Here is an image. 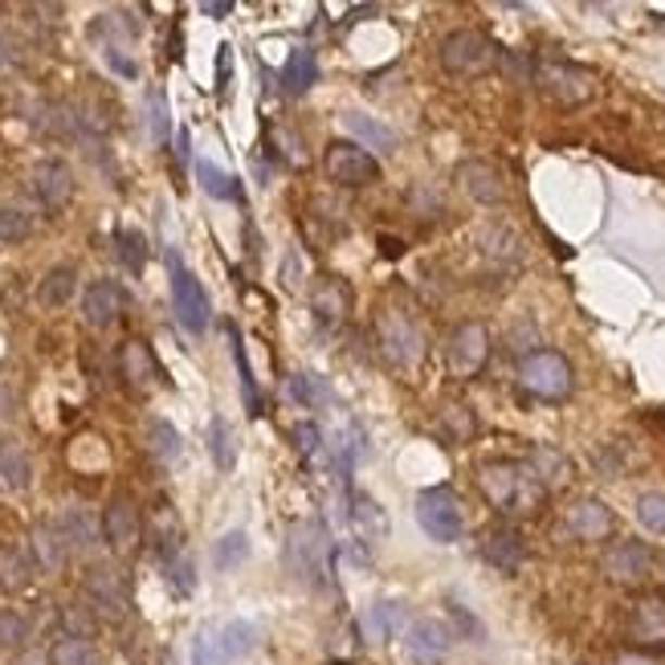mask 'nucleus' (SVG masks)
<instances>
[{
	"mask_svg": "<svg viewBox=\"0 0 665 665\" xmlns=\"http://www.w3.org/2000/svg\"><path fill=\"white\" fill-rule=\"evenodd\" d=\"M478 486L490 499V506L506 518L535 515L548 499V486L535 478V469L527 462H486L478 469Z\"/></svg>",
	"mask_w": 665,
	"mask_h": 665,
	"instance_id": "f257e3e1",
	"label": "nucleus"
},
{
	"mask_svg": "<svg viewBox=\"0 0 665 665\" xmlns=\"http://www.w3.org/2000/svg\"><path fill=\"white\" fill-rule=\"evenodd\" d=\"M437 58H441L446 74H453V78H478V74L499 66L502 53L482 29H453V34H446Z\"/></svg>",
	"mask_w": 665,
	"mask_h": 665,
	"instance_id": "f03ea898",
	"label": "nucleus"
},
{
	"mask_svg": "<svg viewBox=\"0 0 665 665\" xmlns=\"http://www.w3.org/2000/svg\"><path fill=\"white\" fill-rule=\"evenodd\" d=\"M531 83L555 99L560 106H580L597 95V83H592V74L576 62H567V58H539L531 62Z\"/></svg>",
	"mask_w": 665,
	"mask_h": 665,
	"instance_id": "7ed1b4c3",
	"label": "nucleus"
},
{
	"mask_svg": "<svg viewBox=\"0 0 665 665\" xmlns=\"http://www.w3.org/2000/svg\"><path fill=\"white\" fill-rule=\"evenodd\" d=\"M376 335H380V351L388 355V364L413 372L425 360V331L400 306H384L380 315H376Z\"/></svg>",
	"mask_w": 665,
	"mask_h": 665,
	"instance_id": "20e7f679",
	"label": "nucleus"
},
{
	"mask_svg": "<svg viewBox=\"0 0 665 665\" xmlns=\"http://www.w3.org/2000/svg\"><path fill=\"white\" fill-rule=\"evenodd\" d=\"M167 278H172V311L180 318V327L192 335H204L209 318H213V306H209V294H204L200 278L180 262V253H167Z\"/></svg>",
	"mask_w": 665,
	"mask_h": 665,
	"instance_id": "39448f33",
	"label": "nucleus"
},
{
	"mask_svg": "<svg viewBox=\"0 0 665 665\" xmlns=\"http://www.w3.org/2000/svg\"><path fill=\"white\" fill-rule=\"evenodd\" d=\"M416 523H421V531L429 535L432 543H457L462 527H466L462 502H457L450 486H429V490L416 494Z\"/></svg>",
	"mask_w": 665,
	"mask_h": 665,
	"instance_id": "423d86ee",
	"label": "nucleus"
},
{
	"mask_svg": "<svg viewBox=\"0 0 665 665\" xmlns=\"http://www.w3.org/2000/svg\"><path fill=\"white\" fill-rule=\"evenodd\" d=\"M518 384L539 400H564V397H572L576 376H572V364H567L560 351L543 348V351H531V355L518 364Z\"/></svg>",
	"mask_w": 665,
	"mask_h": 665,
	"instance_id": "0eeeda50",
	"label": "nucleus"
},
{
	"mask_svg": "<svg viewBox=\"0 0 665 665\" xmlns=\"http://www.w3.org/2000/svg\"><path fill=\"white\" fill-rule=\"evenodd\" d=\"M323 172L327 180L339 184V188H367V184L380 180V160L364 151L360 143H348V139H335L323 151Z\"/></svg>",
	"mask_w": 665,
	"mask_h": 665,
	"instance_id": "6e6552de",
	"label": "nucleus"
},
{
	"mask_svg": "<svg viewBox=\"0 0 665 665\" xmlns=\"http://www.w3.org/2000/svg\"><path fill=\"white\" fill-rule=\"evenodd\" d=\"M286 560L302 584H323L327 576V539L315 523H299L286 539Z\"/></svg>",
	"mask_w": 665,
	"mask_h": 665,
	"instance_id": "1a4fd4ad",
	"label": "nucleus"
},
{
	"mask_svg": "<svg viewBox=\"0 0 665 665\" xmlns=\"http://www.w3.org/2000/svg\"><path fill=\"white\" fill-rule=\"evenodd\" d=\"M446 360H450V372L457 380H474L486 367V360H490V331H486L482 323H462L450 335Z\"/></svg>",
	"mask_w": 665,
	"mask_h": 665,
	"instance_id": "9d476101",
	"label": "nucleus"
},
{
	"mask_svg": "<svg viewBox=\"0 0 665 665\" xmlns=\"http://www.w3.org/2000/svg\"><path fill=\"white\" fill-rule=\"evenodd\" d=\"M102 543L115 551V555H131L139 548V531H143V523H139V506H135L127 494H115V499L106 502V511H102Z\"/></svg>",
	"mask_w": 665,
	"mask_h": 665,
	"instance_id": "9b49d317",
	"label": "nucleus"
},
{
	"mask_svg": "<svg viewBox=\"0 0 665 665\" xmlns=\"http://www.w3.org/2000/svg\"><path fill=\"white\" fill-rule=\"evenodd\" d=\"M600 567L613 584H641L653 576V551L641 539H616L613 548L604 551Z\"/></svg>",
	"mask_w": 665,
	"mask_h": 665,
	"instance_id": "f8f14e48",
	"label": "nucleus"
},
{
	"mask_svg": "<svg viewBox=\"0 0 665 665\" xmlns=\"http://www.w3.org/2000/svg\"><path fill=\"white\" fill-rule=\"evenodd\" d=\"M348 315H351V286L339 274H323L315 294H311V318H315V327L327 335L335 327H343Z\"/></svg>",
	"mask_w": 665,
	"mask_h": 665,
	"instance_id": "ddd939ff",
	"label": "nucleus"
},
{
	"mask_svg": "<svg viewBox=\"0 0 665 665\" xmlns=\"http://www.w3.org/2000/svg\"><path fill=\"white\" fill-rule=\"evenodd\" d=\"M29 184H34V197L50 209V213H62L70 200H74V172H70L66 160H37L34 172H29Z\"/></svg>",
	"mask_w": 665,
	"mask_h": 665,
	"instance_id": "4468645a",
	"label": "nucleus"
},
{
	"mask_svg": "<svg viewBox=\"0 0 665 665\" xmlns=\"http://www.w3.org/2000/svg\"><path fill=\"white\" fill-rule=\"evenodd\" d=\"M404 645H409V653H413L416 662L432 665L450 653L453 629L446 620H437V616H416V620L404 625Z\"/></svg>",
	"mask_w": 665,
	"mask_h": 665,
	"instance_id": "2eb2a0df",
	"label": "nucleus"
},
{
	"mask_svg": "<svg viewBox=\"0 0 665 665\" xmlns=\"http://www.w3.org/2000/svg\"><path fill=\"white\" fill-rule=\"evenodd\" d=\"M482 560L494 567V572H502V576H515L518 567H523V560H527V543H523L518 527H511V523H494V527H486L482 531Z\"/></svg>",
	"mask_w": 665,
	"mask_h": 665,
	"instance_id": "dca6fc26",
	"label": "nucleus"
},
{
	"mask_svg": "<svg viewBox=\"0 0 665 665\" xmlns=\"http://www.w3.org/2000/svg\"><path fill=\"white\" fill-rule=\"evenodd\" d=\"M123 306H127V294L111 278H99V283H90L83 290V318L90 327H99V331L115 327L118 318H123Z\"/></svg>",
	"mask_w": 665,
	"mask_h": 665,
	"instance_id": "f3484780",
	"label": "nucleus"
},
{
	"mask_svg": "<svg viewBox=\"0 0 665 665\" xmlns=\"http://www.w3.org/2000/svg\"><path fill=\"white\" fill-rule=\"evenodd\" d=\"M86 597L90 604L106 616H123L127 613V604H131V592H127V580H123V572L115 567H90L86 572Z\"/></svg>",
	"mask_w": 665,
	"mask_h": 665,
	"instance_id": "a211bd4d",
	"label": "nucleus"
},
{
	"mask_svg": "<svg viewBox=\"0 0 665 665\" xmlns=\"http://www.w3.org/2000/svg\"><path fill=\"white\" fill-rule=\"evenodd\" d=\"M457 184L466 188V197H474L478 204H499L506 197V184H502V172L490 160H466L457 164Z\"/></svg>",
	"mask_w": 665,
	"mask_h": 665,
	"instance_id": "6ab92c4d",
	"label": "nucleus"
},
{
	"mask_svg": "<svg viewBox=\"0 0 665 665\" xmlns=\"http://www.w3.org/2000/svg\"><path fill=\"white\" fill-rule=\"evenodd\" d=\"M567 527L576 539H608L613 535V511L604 506L600 499H580L567 506Z\"/></svg>",
	"mask_w": 665,
	"mask_h": 665,
	"instance_id": "aec40b11",
	"label": "nucleus"
},
{
	"mask_svg": "<svg viewBox=\"0 0 665 665\" xmlns=\"http://www.w3.org/2000/svg\"><path fill=\"white\" fill-rule=\"evenodd\" d=\"M66 539L58 531V523H37L34 531H29V560H34L37 572H62L66 567Z\"/></svg>",
	"mask_w": 665,
	"mask_h": 665,
	"instance_id": "412c9836",
	"label": "nucleus"
},
{
	"mask_svg": "<svg viewBox=\"0 0 665 665\" xmlns=\"http://www.w3.org/2000/svg\"><path fill=\"white\" fill-rule=\"evenodd\" d=\"M629 637L637 645H665V600L641 597L629 613Z\"/></svg>",
	"mask_w": 665,
	"mask_h": 665,
	"instance_id": "4be33fe9",
	"label": "nucleus"
},
{
	"mask_svg": "<svg viewBox=\"0 0 665 665\" xmlns=\"http://www.w3.org/2000/svg\"><path fill=\"white\" fill-rule=\"evenodd\" d=\"M118 372L127 376L131 388H151V380L160 376V367H155V355L143 339H127L123 351H118Z\"/></svg>",
	"mask_w": 665,
	"mask_h": 665,
	"instance_id": "5701e85b",
	"label": "nucleus"
},
{
	"mask_svg": "<svg viewBox=\"0 0 665 665\" xmlns=\"http://www.w3.org/2000/svg\"><path fill=\"white\" fill-rule=\"evenodd\" d=\"M29 482H34V462H29V453H25L21 441L4 437V441H0V486H4V490H29Z\"/></svg>",
	"mask_w": 665,
	"mask_h": 665,
	"instance_id": "b1692460",
	"label": "nucleus"
},
{
	"mask_svg": "<svg viewBox=\"0 0 665 665\" xmlns=\"http://www.w3.org/2000/svg\"><path fill=\"white\" fill-rule=\"evenodd\" d=\"M343 127H348L351 139H360V148H380V151H397V135L388 123H380L376 115H367V111H348L343 115Z\"/></svg>",
	"mask_w": 665,
	"mask_h": 665,
	"instance_id": "393cba45",
	"label": "nucleus"
},
{
	"mask_svg": "<svg viewBox=\"0 0 665 665\" xmlns=\"http://www.w3.org/2000/svg\"><path fill=\"white\" fill-rule=\"evenodd\" d=\"M58 531L66 539V548H78V551H95L102 543V523H95L83 506H70L66 515L58 518Z\"/></svg>",
	"mask_w": 665,
	"mask_h": 665,
	"instance_id": "a878e982",
	"label": "nucleus"
},
{
	"mask_svg": "<svg viewBox=\"0 0 665 665\" xmlns=\"http://www.w3.org/2000/svg\"><path fill=\"white\" fill-rule=\"evenodd\" d=\"M351 523L364 543H380L388 535V511L372 494H351Z\"/></svg>",
	"mask_w": 665,
	"mask_h": 665,
	"instance_id": "bb28decb",
	"label": "nucleus"
},
{
	"mask_svg": "<svg viewBox=\"0 0 665 665\" xmlns=\"http://www.w3.org/2000/svg\"><path fill=\"white\" fill-rule=\"evenodd\" d=\"M34 584V560L21 548H0V592L21 597Z\"/></svg>",
	"mask_w": 665,
	"mask_h": 665,
	"instance_id": "cd10ccee",
	"label": "nucleus"
},
{
	"mask_svg": "<svg viewBox=\"0 0 665 665\" xmlns=\"http://www.w3.org/2000/svg\"><path fill=\"white\" fill-rule=\"evenodd\" d=\"M74 290H78V269L53 266V269H46L41 283H37V302L50 306V311H58V306H66V302L74 299Z\"/></svg>",
	"mask_w": 665,
	"mask_h": 665,
	"instance_id": "c85d7f7f",
	"label": "nucleus"
},
{
	"mask_svg": "<svg viewBox=\"0 0 665 665\" xmlns=\"http://www.w3.org/2000/svg\"><path fill=\"white\" fill-rule=\"evenodd\" d=\"M258 625L253 620H229L225 629L216 632V662H237V657H246L253 645H258Z\"/></svg>",
	"mask_w": 665,
	"mask_h": 665,
	"instance_id": "c756f323",
	"label": "nucleus"
},
{
	"mask_svg": "<svg viewBox=\"0 0 665 665\" xmlns=\"http://www.w3.org/2000/svg\"><path fill=\"white\" fill-rule=\"evenodd\" d=\"M315 83H318L315 53L306 50V46H299V50L286 58V66H283V90L286 95H306Z\"/></svg>",
	"mask_w": 665,
	"mask_h": 665,
	"instance_id": "7c9ffc66",
	"label": "nucleus"
},
{
	"mask_svg": "<svg viewBox=\"0 0 665 665\" xmlns=\"http://www.w3.org/2000/svg\"><path fill=\"white\" fill-rule=\"evenodd\" d=\"M155 555H160V567H164L172 592H176V597H188V592L197 588V572H192V560L184 555V543H180V548L155 551Z\"/></svg>",
	"mask_w": 665,
	"mask_h": 665,
	"instance_id": "2f4dec72",
	"label": "nucleus"
},
{
	"mask_svg": "<svg viewBox=\"0 0 665 665\" xmlns=\"http://www.w3.org/2000/svg\"><path fill=\"white\" fill-rule=\"evenodd\" d=\"M115 258L127 274H143L148 266V237L139 229H115Z\"/></svg>",
	"mask_w": 665,
	"mask_h": 665,
	"instance_id": "473e14b6",
	"label": "nucleus"
},
{
	"mask_svg": "<svg viewBox=\"0 0 665 665\" xmlns=\"http://www.w3.org/2000/svg\"><path fill=\"white\" fill-rule=\"evenodd\" d=\"M50 665H99V649L86 637H58L50 645Z\"/></svg>",
	"mask_w": 665,
	"mask_h": 665,
	"instance_id": "72a5a7b5",
	"label": "nucleus"
},
{
	"mask_svg": "<svg viewBox=\"0 0 665 665\" xmlns=\"http://www.w3.org/2000/svg\"><path fill=\"white\" fill-rule=\"evenodd\" d=\"M364 625H367V637H392L397 629H404V608H400L397 600H376L372 608H367L364 616Z\"/></svg>",
	"mask_w": 665,
	"mask_h": 665,
	"instance_id": "f704fd0d",
	"label": "nucleus"
},
{
	"mask_svg": "<svg viewBox=\"0 0 665 665\" xmlns=\"http://www.w3.org/2000/svg\"><path fill=\"white\" fill-rule=\"evenodd\" d=\"M148 450L151 457H160V462H180V453H184V441H180V432L172 429L167 421H148Z\"/></svg>",
	"mask_w": 665,
	"mask_h": 665,
	"instance_id": "c9c22d12",
	"label": "nucleus"
},
{
	"mask_svg": "<svg viewBox=\"0 0 665 665\" xmlns=\"http://www.w3.org/2000/svg\"><path fill=\"white\" fill-rule=\"evenodd\" d=\"M209 453H213L216 469H229L237 466V446H234V432H229V421L225 416H213L209 421Z\"/></svg>",
	"mask_w": 665,
	"mask_h": 665,
	"instance_id": "e433bc0d",
	"label": "nucleus"
},
{
	"mask_svg": "<svg viewBox=\"0 0 665 665\" xmlns=\"http://www.w3.org/2000/svg\"><path fill=\"white\" fill-rule=\"evenodd\" d=\"M246 560H250V535L246 531H229L216 539L213 564L221 567V572H234V567H241Z\"/></svg>",
	"mask_w": 665,
	"mask_h": 665,
	"instance_id": "4c0bfd02",
	"label": "nucleus"
},
{
	"mask_svg": "<svg viewBox=\"0 0 665 665\" xmlns=\"http://www.w3.org/2000/svg\"><path fill=\"white\" fill-rule=\"evenodd\" d=\"M527 466L535 469V478L548 486V490L551 486H564V478H567V462L555 450H548V446L531 450V462H527Z\"/></svg>",
	"mask_w": 665,
	"mask_h": 665,
	"instance_id": "58836bf2",
	"label": "nucleus"
},
{
	"mask_svg": "<svg viewBox=\"0 0 665 665\" xmlns=\"http://www.w3.org/2000/svg\"><path fill=\"white\" fill-rule=\"evenodd\" d=\"M197 180H200V188H204V192H209L213 200H234L237 197L234 176H229V172H221L213 160H200V164H197Z\"/></svg>",
	"mask_w": 665,
	"mask_h": 665,
	"instance_id": "ea45409f",
	"label": "nucleus"
},
{
	"mask_svg": "<svg viewBox=\"0 0 665 665\" xmlns=\"http://www.w3.org/2000/svg\"><path fill=\"white\" fill-rule=\"evenodd\" d=\"M29 234H34L29 213L4 204V209H0V246H21V241H29Z\"/></svg>",
	"mask_w": 665,
	"mask_h": 665,
	"instance_id": "a19ab883",
	"label": "nucleus"
},
{
	"mask_svg": "<svg viewBox=\"0 0 665 665\" xmlns=\"http://www.w3.org/2000/svg\"><path fill=\"white\" fill-rule=\"evenodd\" d=\"M290 397L299 400L302 409H323V404H331V388L318 380V376H290Z\"/></svg>",
	"mask_w": 665,
	"mask_h": 665,
	"instance_id": "79ce46f5",
	"label": "nucleus"
},
{
	"mask_svg": "<svg viewBox=\"0 0 665 665\" xmlns=\"http://www.w3.org/2000/svg\"><path fill=\"white\" fill-rule=\"evenodd\" d=\"M29 620L17 608H0V649H25L29 645Z\"/></svg>",
	"mask_w": 665,
	"mask_h": 665,
	"instance_id": "37998d69",
	"label": "nucleus"
},
{
	"mask_svg": "<svg viewBox=\"0 0 665 665\" xmlns=\"http://www.w3.org/2000/svg\"><path fill=\"white\" fill-rule=\"evenodd\" d=\"M637 523L653 535H665V494L662 490H645L637 499Z\"/></svg>",
	"mask_w": 665,
	"mask_h": 665,
	"instance_id": "c03bdc74",
	"label": "nucleus"
},
{
	"mask_svg": "<svg viewBox=\"0 0 665 665\" xmlns=\"http://www.w3.org/2000/svg\"><path fill=\"white\" fill-rule=\"evenodd\" d=\"M482 246L490 258H499V262H511L518 258V234L515 229H506V225H490L482 234Z\"/></svg>",
	"mask_w": 665,
	"mask_h": 665,
	"instance_id": "a18cd8bd",
	"label": "nucleus"
},
{
	"mask_svg": "<svg viewBox=\"0 0 665 665\" xmlns=\"http://www.w3.org/2000/svg\"><path fill=\"white\" fill-rule=\"evenodd\" d=\"M229 339H234V360H237V372H241V397L250 404V413H262V392H258V380H253L250 364H246V348H241L234 327H229Z\"/></svg>",
	"mask_w": 665,
	"mask_h": 665,
	"instance_id": "49530a36",
	"label": "nucleus"
},
{
	"mask_svg": "<svg viewBox=\"0 0 665 665\" xmlns=\"http://www.w3.org/2000/svg\"><path fill=\"white\" fill-rule=\"evenodd\" d=\"M441 425H446V432H450V437H453V441H457V446H466L469 437L478 432V421L469 416L466 404H450V409L441 413Z\"/></svg>",
	"mask_w": 665,
	"mask_h": 665,
	"instance_id": "de8ad7c7",
	"label": "nucleus"
},
{
	"mask_svg": "<svg viewBox=\"0 0 665 665\" xmlns=\"http://www.w3.org/2000/svg\"><path fill=\"white\" fill-rule=\"evenodd\" d=\"M143 123H148V135L155 139V143H164L167 135H172V118H167V102L160 90H148V115H143Z\"/></svg>",
	"mask_w": 665,
	"mask_h": 665,
	"instance_id": "09e8293b",
	"label": "nucleus"
},
{
	"mask_svg": "<svg viewBox=\"0 0 665 665\" xmlns=\"http://www.w3.org/2000/svg\"><path fill=\"white\" fill-rule=\"evenodd\" d=\"M294 437H299V450L306 462H311V457H323V450H327L323 429H318L315 421H299V425H294Z\"/></svg>",
	"mask_w": 665,
	"mask_h": 665,
	"instance_id": "8fccbe9b",
	"label": "nucleus"
},
{
	"mask_svg": "<svg viewBox=\"0 0 665 665\" xmlns=\"http://www.w3.org/2000/svg\"><path fill=\"white\" fill-rule=\"evenodd\" d=\"M62 620H66V637H90V629H95V620L86 616V608H66L62 613Z\"/></svg>",
	"mask_w": 665,
	"mask_h": 665,
	"instance_id": "3c124183",
	"label": "nucleus"
},
{
	"mask_svg": "<svg viewBox=\"0 0 665 665\" xmlns=\"http://www.w3.org/2000/svg\"><path fill=\"white\" fill-rule=\"evenodd\" d=\"M102 58H106V66L118 70L123 78H135V74H139V66H135L131 58H127V53L118 50V46H106V50H102Z\"/></svg>",
	"mask_w": 665,
	"mask_h": 665,
	"instance_id": "603ef678",
	"label": "nucleus"
},
{
	"mask_svg": "<svg viewBox=\"0 0 665 665\" xmlns=\"http://www.w3.org/2000/svg\"><path fill=\"white\" fill-rule=\"evenodd\" d=\"M192 653H197V665H216L213 637H209V632H200V637H197V649H192Z\"/></svg>",
	"mask_w": 665,
	"mask_h": 665,
	"instance_id": "864d4df0",
	"label": "nucleus"
},
{
	"mask_svg": "<svg viewBox=\"0 0 665 665\" xmlns=\"http://www.w3.org/2000/svg\"><path fill=\"white\" fill-rule=\"evenodd\" d=\"M200 9H204V13H209V17H225V13H234V0H204V4H200Z\"/></svg>",
	"mask_w": 665,
	"mask_h": 665,
	"instance_id": "5fc2aeb1",
	"label": "nucleus"
},
{
	"mask_svg": "<svg viewBox=\"0 0 665 665\" xmlns=\"http://www.w3.org/2000/svg\"><path fill=\"white\" fill-rule=\"evenodd\" d=\"M176 155H180V160H192V135H188V127L176 131Z\"/></svg>",
	"mask_w": 665,
	"mask_h": 665,
	"instance_id": "6e6d98bb",
	"label": "nucleus"
},
{
	"mask_svg": "<svg viewBox=\"0 0 665 665\" xmlns=\"http://www.w3.org/2000/svg\"><path fill=\"white\" fill-rule=\"evenodd\" d=\"M229 86V46H221V90Z\"/></svg>",
	"mask_w": 665,
	"mask_h": 665,
	"instance_id": "4d7b16f0",
	"label": "nucleus"
},
{
	"mask_svg": "<svg viewBox=\"0 0 665 665\" xmlns=\"http://www.w3.org/2000/svg\"><path fill=\"white\" fill-rule=\"evenodd\" d=\"M616 665H657L653 657H641V653H625V657H616Z\"/></svg>",
	"mask_w": 665,
	"mask_h": 665,
	"instance_id": "13d9d810",
	"label": "nucleus"
},
{
	"mask_svg": "<svg viewBox=\"0 0 665 665\" xmlns=\"http://www.w3.org/2000/svg\"><path fill=\"white\" fill-rule=\"evenodd\" d=\"M380 246H384V253H388V258H400V253H404V246H400L397 237H380Z\"/></svg>",
	"mask_w": 665,
	"mask_h": 665,
	"instance_id": "bf43d9fd",
	"label": "nucleus"
},
{
	"mask_svg": "<svg viewBox=\"0 0 665 665\" xmlns=\"http://www.w3.org/2000/svg\"><path fill=\"white\" fill-rule=\"evenodd\" d=\"M9 66V46H4V41H0V70Z\"/></svg>",
	"mask_w": 665,
	"mask_h": 665,
	"instance_id": "052dcab7",
	"label": "nucleus"
},
{
	"mask_svg": "<svg viewBox=\"0 0 665 665\" xmlns=\"http://www.w3.org/2000/svg\"><path fill=\"white\" fill-rule=\"evenodd\" d=\"M662 580H665V560H662Z\"/></svg>",
	"mask_w": 665,
	"mask_h": 665,
	"instance_id": "680f3d73",
	"label": "nucleus"
}]
</instances>
